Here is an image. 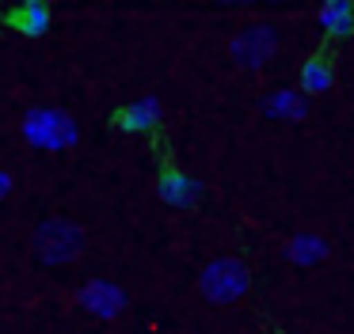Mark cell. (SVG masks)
Instances as JSON below:
<instances>
[{"label":"cell","mask_w":354,"mask_h":334,"mask_svg":"<svg viewBox=\"0 0 354 334\" xmlns=\"http://www.w3.org/2000/svg\"><path fill=\"white\" fill-rule=\"evenodd\" d=\"M160 99L156 95H141V99H133L130 106H122L118 110V126L126 129V133H149V129H156L160 126Z\"/></svg>","instance_id":"obj_8"},{"label":"cell","mask_w":354,"mask_h":334,"mask_svg":"<svg viewBox=\"0 0 354 334\" xmlns=\"http://www.w3.org/2000/svg\"><path fill=\"white\" fill-rule=\"evenodd\" d=\"M77 304L88 311V315H95V319H115V315H122V308H126V293L115 285V281L92 277V281L80 285Z\"/></svg>","instance_id":"obj_5"},{"label":"cell","mask_w":354,"mask_h":334,"mask_svg":"<svg viewBox=\"0 0 354 334\" xmlns=\"http://www.w3.org/2000/svg\"><path fill=\"white\" fill-rule=\"evenodd\" d=\"M331 84H335V68H331V61L324 57V53H316V57H308L305 65H301V72H297V91H301L305 99L331 91Z\"/></svg>","instance_id":"obj_9"},{"label":"cell","mask_w":354,"mask_h":334,"mask_svg":"<svg viewBox=\"0 0 354 334\" xmlns=\"http://www.w3.org/2000/svg\"><path fill=\"white\" fill-rule=\"evenodd\" d=\"M198 288L209 304H236L240 296L252 288V270H248L240 258H214V262L202 270Z\"/></svg>","instance_id":"obj_2"},{"label":"cell","mask_w":354,"mask_h":334,"mask_svg":"<svg viewBox=\"0 0 354 334\" xmlns=\"http://www.w3.org/2000/svg\"><path fill=\"white\" fill-rule=\"evenodd\" d=\"M84 250V232H80L73 220H46V224H39V232H35V255L42 258L46 266H65L73 262V258Z\"/></svg>","instance_id":"obj_3"},{"label":"cell","mask_w":354,"mask_h":334,"mask_svg":"<svg viewBox=\"0 0 354 334\" xmlns=\"http://www.w3.org/2000/svg\"><path fill=\"white\" fill-rule=\"evenodd\" d=\"M259 110L274 121H301L308 114V99L293 88H274L259 99Z\"/></svg>","instance_id":"obj_7"},{"label":"cell","mask_w":354,"mask_h":334,"mask_svg":"<svg viewBox=\"0 0 354 334\" xmlns=\"http://www.w3.org/2000/svg\"><path fill=\"white\" fill-rule=\"evenodd\" d=\"M12 23H16L24 35H46L50 30V8L39 4V0H27L24 8L12 12Z\"/></svg>","instance_id":"obj_12"},{"label":"cell","mask_w":354,"mask_h":334,"mask_svg":"<svg viewBox=\"0 0 354 334\" xmlns=\"http://www.w3.org/2000/svg\"><path fill=\"white\" fill-rule=\"evenodd\" d=\"M156 194H160V202L171 205V209H194V205L202 202V182L194 179V175L179 171V167H168V171L160 175V182H156Z\"/></svg>","instance_id":"obj_6"},{"label":"cell","mask_w":354,"mask_h":334,"mask_svg":"<svg viewBox=\"0 0 354 334\" xmlns=\"http://www.w3.org/2000/svg\"><path fill=\"white\" fill-rule=\"evenodd\" d=\"M282 255L290 258L293 266H320L324 258H328V243H324V235H316V232H297L290 243H286Z\"/></svg>","instance_id":"obj_11"},{"label":"cell","mask_w":354,"mask_h":334,"mask_svg":"<svg viewBox=\"0 0 354 334\" xmlns=\"http://www.w3.org/2000/svg\"><path fill=\"white\" fill-rule=\"evenodd\" d=\"M24 141L35 144L39 152H65L80 141L77 118L57 106H35L24 114Z\"/></svg>","instance_id":"obj_1"},{"label":"cell","mask_w":354,"mask_h":334,"mask_svg":"<svg viewBox=\"0 0 354 334\" xmlns=\"http://www.w3.org/2000/svg\"><path fill=\"white\" fill-rule=\"evenodd\" d=\"M229 53L240 68H263L278 53V30L270 23H252L232 38Z\"/></svg>","instance_id":"obj_4"},{"label":"cell","mask_w":354,"mask_h":334,"mask_svg":"<svg viewBox=\"0 0 354 334\" xmlns=\"http://www.w3.org/2000/svg\"><path fill=\"white\" fill-rule=\"evenodd\" d=\"M316 23H320V30L331 38L354 35V4L351 0H328V4H320V12H316Z\"/></svg>","instance_id":"obj_10"},{"label":"cell","mask_w":354,"mask_h":334,"mask_svg":"<svg viewBox=\"0 0 354 334\" xmlns=\"http://www.w3.org/2000/svg\"><path fill=\"white\" fill-rule=\"evenodd\" d=\"M8 194H12V175L4 171V167H0V202H4Z\"/></svg>","instance_id":"obj_13"}]
</instances>
